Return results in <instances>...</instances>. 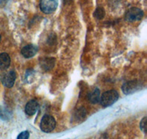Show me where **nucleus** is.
Here are the masks:
<instances>
[{"instance_id":"f257e3e1","label":"nucleus","mask_w":147,"mask_h":139,"mask_svg":"<svg viewBox=\"0 0 147 139\" xmlns=\"http://www.w3.org/2000/svg\"><path fill=\"white\" fill-rule=\"evenodd\" d=\"M119 97V93L115 90H109V91L103 93L99 101H100L101 105L103 107L106 108V107H109L114 104L118 100Z\"/></svg>"},{"instance_id":"f03ea898","label":"nucleus","mask_w":147,"mask_h":139,"mask_svg":"<svg viewBox=\"0 0 147 139\" xmlns=\"http://www.w3.org/2000/svg\"><path fill=\"white\" fill-rule=\"evenodd\" d=\"M56 127V121L55 118L50 115L46 114L43 116L40 122V128L43 132H50L55 130Z\"/></svg>"},{"instance_id":"7ed1b4c3","label":"nucleus","mask_w":147,"mask_h":139,"mask_svg":"<svg viewBox=\"0 0 147 139\" xmlns=\"http://www.w3.org/2000/svg\"><path fill=\"white\" fill-rule=\"evenodd\" d=\"M58 0H40V8L45 14H51L56 10Z\"/></svg>"},{"instance_id":"20e7f679","label":"nucleus","mask_w":147,"mask_h":139,"mask_svg":"<svg viewBox=\"0 0 147 139\" xmlns=\"http://www.w3.org/2000/svg\"><path fill=\"white\" fill-rule=\"evenodd\" d=\"M144 17V12L138 7L129 9L125 14V20L128 22L138 21Z\"/></svg>"},{"instance_id":"39448f33","label":"nucleus","mask_w":147,"mask_h":139,"mask_svg":"<svg viewBox=\"0 0 147 139\" xmlns=\"http://www.w3.org/2000/svg\"><path fill=\"white\" fill-rule=\"evenodd\" d=\"M140 84L137 81H130L126 82L122 86V91L125 94H131L140 90Z\"/></svg>"},{"instance_id":"423d86ee","label":"nucleus","mask_w":147,"mask_h":139,"mask_svg":"<svg viewBox=\"0 0 147 139\" xmlns=\"http://www.w3.org/2000/svg\"><path fill=\"white\" fill-rule=\"evenodd\" d=\"M16 79V73L14 70H10L3 76L2 79V84L7 88H11L13 86L15 81Z\"/></svg>"},{"instance_id":"0eeeda50","label":"nucleus","mask_w":147,"mask_h":139,"mask_svg":"<svg viewBox=\"0 0 147 139\" xmlns=\"http://www.w3.org/2000/svg\"><path fill=\"white\" fill-rule=\"evenodd\" d=\"M38 48L36 45H27L26 46L24 47L22 49V56L25 58H31L32 56H35L37 53H38Z\"/></svg>"},{"instance_id":"6e6552de","label":"nucleus","mask_w":147,"mask_h":139,"mask_svg":"<svg viewBox=\"0 0 147 139\" xmlns=\"http://www.w3.org/2000/svg\"><path fill=\"white\" fill-rule=\"evenodd\" d=\"M55 59L51 57H45L42 58L40 60V67L44 70V71H49L51 70L55 67Z\"/></svg>"},{"instance_id":"1a4fd4ad","label":"nucleus","mask_w":147,"mask_h":139,"mask_svg":"<svg viewBox=\"0 0 147 139\" xmlns=\"http://www.w3.org/2000/svg\"><path fill=\"white\" fill-rule=\"evenodd\" d=\"M39 108V105L36 100H32L29 101L25 106V112L29 116H32L38 111Z\"/></svg>"},{"instance_id":"9d476101","label":"nucleus","mask_w":147,"mask_h":139,"mask_svg":"<svg viewBox=\"0 0 147 139\" xmlns=\"http://www.w3.org/2000/svg\"><path fill=\"white\" fill-rule=\"evenodd\" d=\"M10 65V57L7 53L0 54V70H7Z\"/></svg>"},{"instance_id":"9b49d317","label":"nucleus","mask_w":147,"mask_h":139,"mask_svg":"<svg viewBox=\"0 0 147 139\" xmlns=\"http://www.w3.org/2000/svg\"><path fill=\"white\" fill-rule=\"evenodd\" d=\"M88 100L93 104H96L99 102L100 100V90L98 88L94 89L93 91L90 92L88 95Z\"/></svg>"},{"instance_id":"f8f14e48","label":"nucleus","mask_w":147,"mask_h":139,"mask_svg":"<svg viewBox=\"0 0 147 139\" xmlns=\"http://www.w3.org/2000/svg\"><path fill=\"white\" fill-rule=\"evenodd\" d=\"M35 72L34 70L32 69L27 70L25 75H24V80H25L26 82H27L28 84L32 83V81H33L34 78H35Z\"/></svg>"},{"instance_id":"ddd939ff","label":"nucleus","mask_w":147,"mask_h":139,"mask_svg":"<svg viewBox=\"0 0 147 139\" xmlns=\"http://www.w3.org/2000/svg\"><path fill=\"white\" fill-rule=\"evenodd\" d=\"M86 116V111L84 108H81L77 110L75 112V114L74 116V119L76 121H82V119Z\"/></svg>"},{"instance_id":"4468645a","label":"nucleus","mask_w":147,"mask_h":139,"mask_svg":"<svg viewBox=\"0 0 147 139\" xmlns=\"http://www.w3.org/2000/svg\"><path fill=\"white\" fill-rule=\"evenodd\" d=\"M105 15V11L102 7H97L94 11V17L97 20H102V18H104Z\"/></svg>"},{"instance_id":"2eb2a0df","label":"nucleus","mask_w":147,"mask_h":139,"mask_svg":"<svg viewBox=\"0 0 147 139\" xmlns=\"http://www.w3.org/2000/svg\"><path fill=\"white\" fill-rule=\"evenodd\" d=\"M11 117V112L5 108L0 107V118L3 120H8Z\"/></svg>"},{"instance_id":"dca6fc26","label":"nucleus","mask_w":147,"mask_h":139,"mask_svg":"<svg viewBox=\"0 0 147 139\" xmlns=\"http://www.w3.org/2000/svg\"><path fill=\"white\" fill-rule=\"evenodd\" d=\"M140 129L144 132V133H146L147 131V117H144L140 122Z\"/></svg>"},{"instance_id":"f3484780","label":"nucleus","mask_w":147,"mask_h":139,"mask_svg":"<svg viewBox=\"0 0 147 139\" xmlns=\"http://www.w3.org/2000/svg\"><path fill=\"white\" fill-rule=\"evenodd\" d=\"M29 138H30V132L27 130L21 132L20 134L17 136V138L18 139H27Z\"/></svg>"},{"instance_id":"a211bd4d","label":"nucleus","mask_w":147,"mask_h":139,"mask_svg":"<svg viewBox=\"0 0 147 139\" xmlns=\"http://www.w3.org/2000/svg\"><path fill=\"white\" fill-rule=\"evenodd\" d=\"M8 0H0V6H3L7 3Z\"/></svg>"},{"instance_id":"6ab92c4d","label":"nucleus","mask_w":147,"mask_h":139,"mask_svg":"<svg viewBox=\"0 0 147 139\" xmlns=\"http://www.w3.org/2000/svg\"><path fill=\"white\" fill-rule=\"evenodd\" d=\"M0 40H1V36H0Z\"/></svg>"}]
</instances>
